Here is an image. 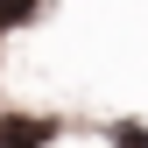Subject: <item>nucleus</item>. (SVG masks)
<instances>
[{
	"label": "nucleus",
	"mask_w": 148,
	"mask_h": 148,
	"mask_svg": "<svg viewBox=\"0 0 148 148\" xmlns=\"http://www.w3.org/2000/svg\"><path fill=\"white\" fill-rule=\"evenodd\" d=\"M35 7H42V0H0V28H21V21H35Z\"/></svg>",
	"instance_id": "obj_2"
},
{
	"label": "nucleus",
	"mask_w": 148,
	"mask_h": 148,
	"mask_svg": "<svg viewBox=\"0 0 148 148\" xmlns=\"http://www.w3.org/2000/svg\"><path fill=\"white\" fill-rule=\"evenodd\" d=\"M0 148H49V120L7 113V120H0Z\"/></svg>",
	"instance_id": "obj_1"
},
{
	"label": "nucleus",
	"mask_w": 148,
	"mask_h": 148,
	"mask_svg": "<svg viewBox=\"0 0 148 148\" xmlns=\"http://www.w3.org/2000/svg\"><path fill=\"white\" fill-rule=\"evenodd\" d=\"M113 148H148V127H134V120H120V127H113Z\"/></svg>",
	"instance_id": "obj_3"
}]
</instances>
